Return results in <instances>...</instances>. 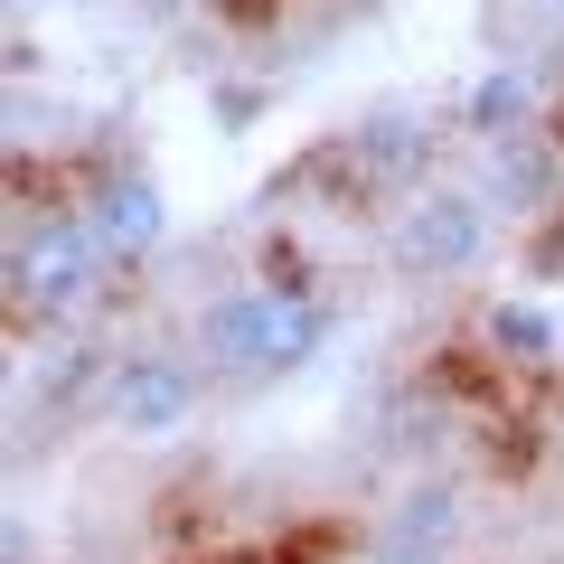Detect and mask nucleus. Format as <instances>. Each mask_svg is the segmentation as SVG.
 <instances>
[{
    "label": "nucleus",
    "mask_w": 564,
    "mask_h": 564,
    "mask_svg": "<svg viewBox=\"0 0 564 564\" xmlns=\"http://www.w3.org/2000/svg\"><path fill=\"white\" fill-rule=\"evenodd\" d=\"M329 302H311L302 282H263V292H226L198 311V358L226 377H282V367L321 358Z\"/></svg>",
    "instance_id": "f257e3e1"
},
{
    "label": "nucleus",
    "mask_w": 564,
    "mask_h": 564,
    "mask_svg": "<svg viewBox=\"0 0 564 564\" xmlns=\"http://www.w3.org/2000/svg\"><path fill=\"white\" fill-rule=\"evenodd\" d=\"M104 263L113 254L95 245L85 217H29L20 236H10V311H20V321H66V311L95 292Z\"/></svg>",
    "instance_id": "f03ea898"
},
{
    "label": "nucleus",
    "mask_w": 564,
    "mask_h": 564,
    "mask_svg": "<svg viewBox=\"0 0 564 564\" xmlns=\"http://www.w3.org/2000/svg\"><path fill=\"white\" fill-rule=\"evenodd\" d=\"M386 245H395V263L414 282H452V273H470L489 254V207L470 188H423V198L395 207V236Z\"/></svg>",
    "instance_id": "7ed1b4c3"
},
{
    "label": "nucleus",
    "mask_w": 564,
    "mask_h": 564,
    "mask_svg": "<svg viewBox=\"0 0 564 564\" xmlns=\"http://www.w3.org/2000/svg\"><path fill=\"white\" fill-rule=\"evenodd\" d=\"M104 414H113V433H132V443H161V433H180V423L198 414V367L170 358V348H132V358H113V377H104Z\"/></svg>",
    "instance_id": "20e7f679"
},
{
    "label": "nucleus",
    "mask_w": 564,
    "mask_h": 564,
    "mask_svg": "<svg viewBox=\"0 0 564 564\" xmlns=\"http://www.w3.org/2000/svg\"><path fill=\"white\" fill-rule=\"evenodd\" d=\"M85 226H95V245L113 263H141L170 236V207H161V188L141 180V170H104V180L85 188Z\"/></svg>",
    "instance_id": "39448f33"
},
{
    "label": "nucleus",
    "mask_w": 564,
    "mask_h": 564,
    "mask_svg": "<svg viewBox=\"0 0 564 564\" xmlns=\"http://www.w3.org/2000/svg\"><path fill=\"white\" fill-rule=\"evenodd\" d=\"M452 536H462V489L452 480H414L395 499V518H386V536H377V564H443Z\"/></svg>",
    "instance_id": "423d86ee"
},
{
    "label": "nucleus",
    "mask_w": 564,
    "mask_h": 564,
    "mask_svg": "<svg viewBox=\"0 0 564 564\" xmlns=\"http://www.w3.org/2000/svg\"><path fill=\"white\" fill-rule=\"evenodd\" d=\"M480 348H489L499 367H555L564 339H555V321H545L536 302H518V292H508V302L480 311Z\"/></svg>",
    "instance_id": "0eeeda50"
},
{
    "label": "nucleus",
    "mask_w": 564,
    "mask_h": 564,
    "mask_svg": "<svg viewBox=\"0 0 564 564\" xmlns=\"http://www.w3.org/2000/svg\"><path fill=\"white\" fill-rule=\"evenodd\" d=\"M462 122H470L480 141H527V132H536V85H527L518 66H489V76L470 85Z\"/></svg>",
    "instance_id": "6e6552de"
},
{
    "label": "nucleus",
    "mask_w": 564,
    "mask_h": 564,
    "mask_svg": "<svg viewBox=\"0 0 564 564\" xmlns=\"http://www.w3.org/2000/svg\"><path fill=\"white\" fill-rule=\"evenodd\" d=\"M104 377H113V358H104V348H57V358H47V377H39V395L57 404V414H76Z\"/></svg>",
    "instance_id": "1a4fd4ad"
}]
</instances>
